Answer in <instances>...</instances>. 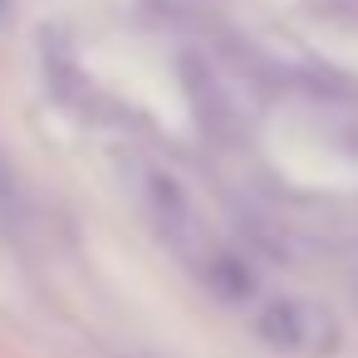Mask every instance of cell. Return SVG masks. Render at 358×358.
Here are the masks:
<instances>
[{
  "label": "cell",
  "mask_w": 358,
  "mask_h": 358,
  "mask_svg": "<svg viewBox=\"0 0 358 358\" xmlns=\"http://www.w3.org/2000/svg\"><path fill=\"white\" fill-rule=\"evenodd\" d=\"M260 338H270L285 353H334L338 348V319L324 304L309 299H275L255 319Z\"/></svg>",
  "instance_id": "cell-1"
},
{
  "label": "cell",
  "mask_w": 358,
  "mask_h": 358,
  "mask_svg": "<svg viewBox=\"0 0 358 358\" xmlns=\"http://www.w3.org/2000/svg\"><path fill=\"white\" fill-rule=\"evenodd\" d=\"M143 201L148 216L157 221V231L177 245V250H201V221L192 211V201L182 196V187L162 172H143Z\"/></svg>",
  "instance_id": "cell-2"
},
{
  "label": "cell",
  "mask_w": 358,
  "mask_h": 358,
  "mask_svg": "<svg viewBox=\"0 0 358 358\" xmlns=\"http://www.w3.org/2000/svg\"><path fill=\"white\" fill-rule=\"evenodd\" d=\"M10 192V177H6V162H0V196H6Z\"/></svg>",
  "instance_id": "cell-3"
}]
</instances>
